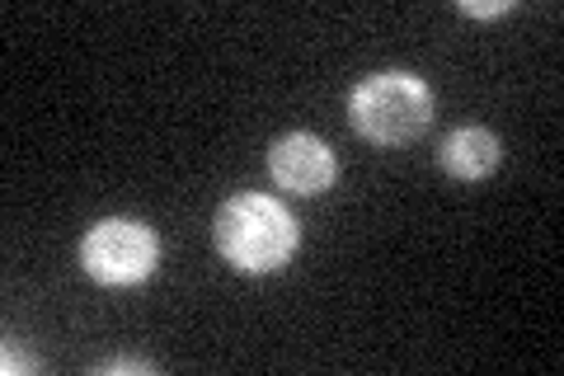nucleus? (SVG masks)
Instances as JSON below:
<instances>
[{
  "instance_id": "1",
  "label": "nucleus",
  "mask_w": 564,
  "mask_h": 376,
  "mask_svg": "<svg viewBox=\"0 0 564 376\" xmlns=\"http://www.w3.org/2000/svg\"><path fill=\"white\" fill-rule=\"evenodd\" d=\"M296 240H302V226L292 207H282V198L269 193H236L212 217V245L236 273H278L296 255Z\"/></svg>"
},
{
  "instance_id": "2",
  "label": "nucleus",
  "mask_w": 564,
  "mask_h": 376,
  "mask_svg": "<svg viewBox=\"0 0 564 376\" xmlns=\"http://www.w3.org/2000/svg\"><path fill=\"white\" fill-rule=\"evenodd\" d=\"M433 122V85L414 71H377L348 95V128L367 147H410Z\"/></svg>"
},
{
  "instance_id": "3",
  "label": "nucleus",
  "mask_w": 564,
  "mask_h": 376,
  "mask_svg": "<svg viewBox=\"0 0 564 376\" xmlns=\"http://www.w3.org/2000/svg\"><path fill=\"white\" fill-rule=\"evenodd\" d=\"M155 264H161V236L137 217H104L80 240V268L99 288L147 282L155 273Z\"/></svg>"
},
{
  "instance_id": "4",
  "label": "nucleus",
  "mask_w": 564,
  "mask_h": 376,
  "mask_svg": "<svg viewBox=\"0 0 564 376\" xmlns=\"http://www.w3.org/2000/svg\"><path fill=\"white\" fill-rule=\"evenodd\" d=\"M269 174H273L278 189L302 193V198H315V193L334 189V174H339V165H334V151L325 147L321 137L288 132V137H278L269 147Z\"/></svg>"
},
{
  "instance_id": "5",
  "label": "nucleus",
  "mask_w": 564,
  "mask_h": 376,
  "mask_svg": "<svg viewBox=\"0 0 564 376\" xmlns=\"http://www.w3.org/2000/svg\"><path fill=\"white\" fill-rule=\"evenodd\" d=\"M437 160H443V170L452 179H462V184H480L499 170L503 160V141L494 137L489 128H452L443 137V147H437Z\"/></svg>"
},
{
  "instance_id": "6",
  "label": "nucleus",
  "mask_w": 564,
  "mask_h": 376,
  "mask_svg": "<svg viewBox=\"0 0 564 376\" xmlns=\"http://www.w3.org/2000/svg\"><path fill=\"white\" fill-rule=\"evenodd\" d=\"M456 10H462L466 20H499V14H513L518 10V0H462Z\"/></svg>"
},
{
  "instance_id": "7",
  "label": "nucleus",
  "mask_w": 564,
  "mask_h": 376,
  "mask_svg": "<svg viewBox=\"0 0 564 376\" xmlns=\"http://www.w3.org/2000/svg\"><path fill=\"white\" fill-rule=\"evenodd\" d=\"M99 372L104 376H122V372H141V376H147V372H155V363H147V357H113V363H104Z\"/></svg>"
},
{
  "instance_id": "8",
  "label": "nucleus",
  "mask_w": 564,
  "mask_h": 376,
  "mask_svg": "<svg viewBox=\"0 0 564 376\" xmlns=\"http://www.w3.org/2000/svg\"><path fill=\"white\" fill-rule=\"evenodd\" d=\"M0 367H6V372H39V357L14 353V344H6V353H0Z\"/></svg>"
}]
</instances>
